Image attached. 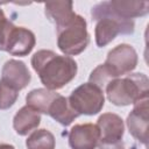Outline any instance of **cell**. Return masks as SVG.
Listing matches in <instances>:
<instances>
[{"instance_id":"cell-21","label":"cell","mask_w":149,"mask_h":149,"mask_svg":"<svg viewBox=\"0 0 149 149\" xmlns=\"http://www.w3.org/2000/svg\"><path fill=\"white\" fill-rule=\"evenodd\" d=\"M0 149H15L10 144H0Z\"/></svg>"},{"instance_id":"cell-3","label":"cell","mask_w":149,"mask_h":149,"mask_svg":"<svg viewBox=\"0 0 149 149\" xmlns=\"http://www.w3.org/2000/svg\"><path fill=\"white\" fill-rule=\"evenodd\" d=\"M92 17L97 21L95 42L98 47H105L119 34H133L134 21L122 19L109 12L104 2L95 5L91 10Z\"/></svg>"},{"instance_id":"cell-20","label":"cell","mask_w":149,"mask_h":149,"mask_svg":"<svg viewBox=\"0 0 149 149\" xmlns=\"http://www.w3.org/2000/svg\"><path fill=\"white\" fill-rule=\"evenodd\" d=\"M98 149H125L122 141L116 142H99Z\"/></svg>"},{"instance_id":"cell-6","label":"cell","mask_w":149,"mask_h":149,"mask_svg":"<svg viewBox=\"0 0 149 149\" xmlns=\"http://www.w3.org/2000/svg\"><path fill=\"white\" fill-rule=\"evenodd\" d=\"M137 64V54L129 44H120L112 49L106 58L105 66L114 78L132 72Z\"/></svg>"},{"instance_id":"cell-4","label":"cell","mask_w":149,"mask_h":149,"mask_svg":"<svg viewBox=\"0 0 149 149\" xmlns=\"http://www.w3.org/2000/svg\"><path fill=\"white\" fill-rule=\"evenodd\" d=\"M56 30L58 48L65 55L73 56L80 54L85 50L90 42L86 21L76 13H73L64 22L57 24Z\"/></svg>"},{"instance_id":"cell-1","label":"cell","mask_w":149,"mask_h":149,"mask_svg":"<svg viewBox=\"0 0 149 149\" xmlns=\"http://www.w3.org/2000/svg\"><path fill=\"white\" fill-rule=\"evenodd\" d=\"M31 65L42 84L48 90H58L70 83L77 73V63L69 56H61L51 50L34 54Z\"/></svg>"},{"instance_id":"cell-18","label":"cell","mask_w":149,"mask_h":149,"mask_svg":"<svg viewBox=\"0 0 149 149\" xmlns=\"http://www.w3.org/2000/svg\"><path fill=\"white\" fill-rule=\"evenodd\" d=\"M17 92L19 91L14 90L13 87L0 80V109H7L13 106L17 99Z\"/></svg>"},{"instance_id":"cell-2","label":"cell","mask_w":149,"mask_h":149,"mask_svg":"<svg viewBox=\"0 0 149 149\" xmlns=\"http://www.w3.org/2000/svg\"><path fill=\"white\" fill-rule=\"evenodd\" d=\"M108 100L116 106H127L148 98V78L143 73L113 79L105 87Z\"/></svg>"},{"instance_id":"cell-17","label":"cell","mask_w":149,"mask_h":149,"mask_svg":"<svg viewBox=\"0 0 149 149\" xmlns=\"http://www.w3.org/2000/svg\"><path fill=\"white\" fill-rule=\"evenodd\" d=\"M28 149H55V137L47 129L35 130L26 141Z\"/></svg>"},{"instance_id":"cell-7","label":"cell","mask_w":149,"mask_h":149,"mask_svg":"<svg viewBox=\"0 0 149 149\" xmlns=\"http://www.w3.org/2000/svg\"><path fill=\"white\" fill-rule=\"evenodd\" d=\"M36 40L33 31L23 27L13 26L0 50L14 56H26L35 47Z\"/></svg>"},{"instance_id":"cell-16","label":"cell","mask_w":149,"mask_h":149,"mask_svg":"<svg viewBox=\"0 0 149 149\" xmlns=\"http://www.w3.org/2000/svg\"><path fill=\"white\" fill-rule=\"evenodd\" d=\"M72 2L71 1H54L47 2L44 5L45 15L47 17L52 21L56 26L68 20L74 12L72 10Z\"/></svg>"},{"instance_id":"cell-11","label":"cell","mask_w":149,"mask_h":149,"mask_svg":"<svg viewBox=\"0 0 149 149\" xmlns=\"http://www.w3.org/2000/svg\"><path fill=\"white\" fill-rule=\"evenodd\" d=\"M97 127L100 134V142H116L121 141L123 136V121L113 113L102 114L97 122Z\"/></svg>"},{"instance_id":"cell-12","label":"cell","mask_w":149,"mask_h":149,"mask_svg":"<svg viewBox=\"0 0 149 149\" xmlns=\"http://www.w3.org/2000/svg\"><path fill=\"white\" fill-rule=\"evenodd\" d=\"M104 3L109 12L127 20H132L133 17H137V16H143L149 12L148 1L113 0V1H105Z\"/></svg>"},{"instance_id":"cell-22","label":"cell","mask_w":149,"mask_h":149,"mask_svg":"<svg viewBox=\"0 0 149 149\" xmlns=\"http://www.w3.org/2000/svg\"><path fill=\"white\" fill-rule=\"evenodd\" d=\"M133 149H136V148H135V147H134V148H133Z\"/></svg>"},{"instance_id":"cell-5","label":"cell","mask_w":149,"mask_h":149,"mask_svg":"<svg viewBox=\"0 0 149 149\" xmlns=\"http://www.w3.org/2000/svg\"><path fill=\"white\" fill-rule=\"evenodd\" d=\"M68 100L72 109L78 115L97 114L101 111L105 102L102 90L91 83L78 86L76 90L72 91Z\"/></svg>"},{"instance_id":"cell-15","label":"cell","mask_w":149,"mask_h":149,"mask_svg":"<svg viewBox=\"0 0 149 149\" xmlns=\"http://www.w3.org/2000/svg\"><path fill=\"white\" fill-rule=\"evenodd\" d=\"M48 115H50L52 119H55L63 126H69L78 116V114L70 106L68 98L61 94L52 101L48 111Z\"/></svg>"},{"instance_id":"cell-9","label":"cell","mask_w":149,"mask_h":149,"mask_svg":"<svg viewBox=\"0 0 149 149\" xmlns=\"http://www.w3.org/2000/svg\"><path fill=\"white\" fill-rule=\"evenodd\" d=\"M100 142L97 125H76L69 133V144L72 149H95Z\"/></svg>"},{"instance_id":"cell-19","label":"cell","mask_w":149,"mask_h":149,"mask_svg":"<svg viewBox=\"0 0 149 149\" xmlns=\"http://www.w3.org/2000/svg\"><path fill=\"white\" fill-rule=\"evenodd\" d=\"M13 26L14 24L10 21L7 20V17L5 16L3 10L0 8V49H1V47H2V44L5 42V40H6V37L8 35V33L12 29Z\"/></svg>"},{"instance_id":"cell-10","label":"cell","mask_w":149,"mask_h":149,"mask_svg":"<svg viewBox=\"0 0 149 149\" xmlns=\"http://www.w3.org/2000/svg\"><path fill=\"white\" fill-rule=\"evenodd\" d=\"M1 74V80L16 91L24 88L31 78L24 63L16 59L7 61L2 68Z\"/></svg>"},{"instance_id":"cell-14","label":"cell","mask_w":149,"mask_h":149,"mask_svg":"<svg viewBox=\"0 0 149 149\" xmlns=\"http://www.w3.org/2000/svg\"><path fill=\"white\" fill-rule=\"evenodd\" d=\"M58 95H59L58 93L48 88H36L28 93L26 100H27V105L33 109H35L36 112L48 114V111L52 101Z\"/></svg>"},{"instance_id":"cell-13","label":"cell","mask_w":149,"mask_h":149,"mask_svg":"<svg viewBox=\"0 0 149 149\" xmlns=\"http://www.w3.org/2000/svg\"><path fill=\"white\" fill-rule=\"evenodd\" d=\"M40 121V113L27 105L15 114L13 120V127L19 135H27L29 132L37 128Z\"/></svg>"},{"instance_id":"cell-8","label":"cell","mask_w":149,"mask_h":149,"mask_svg":"<svg viewBox=\"0 0 149 149\" xmlns=\"http://www.w3.org/2000/svg\"><path fill=\"white\" fill-rule=\"evenodd\" d=\"M148 98L135 102V106L127 118L129 133L144 146L148 144Z\"/></svg>"}]
</instances>
